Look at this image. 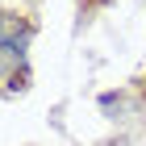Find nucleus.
<instances>
[{
    "label": "nucleus",
    "mask_w": 146,
    "mask_h": 146,
    "mask_svg": "<svg viewBox=\"0 0 146 146\" xmlns=\"http://www.w3.org/2000/svg\"><path fill=\"white\" fill-rule=\"evenodd\" d=\"M25 42H29V25L17 21L13 13H0V67L4 63H17Z\"/></svg>",
    "instance_id": "f257e3e1"
}]
</instances>
